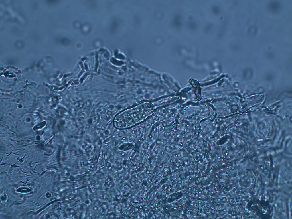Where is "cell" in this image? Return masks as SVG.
Segmentation results:
<instances>
[{
    "mask_svg": "<svg viewBox=\"0 0 292 219\" xmlns=\"http://www.w3.org/2000/svg\"><path fill=\"white\" fill-rule=\"evenodd\" d=\"M154 111V107L151 103L143 102L118 114L114 119V125L121 129L132 127L148 118Z\"/></svg>",
    "mask_w": 292,
    "mask_h": 219,
    "instance_id": "6da1fadb",
    "label": "cell"
},
{
    "mask_svg": "<svg viewBox=\"0 0 292 219\" xmlns=\"http://www.w3.org/2000/svg\"><path fill=\"white\" fill-rule=\"evenodd\" d=\"M189 82L193 88L196 98L198 100H200L201 98V89L199 83L192 78L189 80Z\"/></svg>",
    "mask_w": 292,
    "mask_h": 219,
    "instance_id": "7a4b0ae2",
    "label": "cell"
}]
</instances>
